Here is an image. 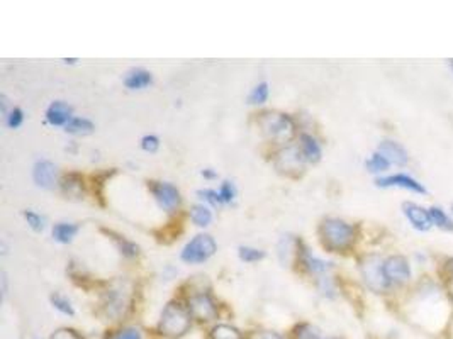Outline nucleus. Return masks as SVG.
Returning a JSON list of instances; mask_svg holds the SVG:
<instances>
[{
    "mask_svg": "<svg viewBox=\"0 0 453 339\" xmlns=\"http://www.w3.org/2000/svg\"><path fill=\"white\" fill-rule=\"evenodd\" d=\"M321 238L331 251H345L355 241V228L342 219H326L321 224Z\"/></svg>",
    "mask_w": 453,
    "mask_h": 339,
    "instance_id": "f257e3e1",
    "label": "nucleus"
},
{
    "mask_svg": "<svg viewBox=\"0 0 453 339\" xmlns=\"http://www.w3.org/2000/svg\"><path fill=\"white\" fill-rule=\"evenodd\" d=\"M258 126L268 139L277 143H289L295 134L294 121L282 112H263L258 117Z\"/></svg>",
    "mask_w": 453,
    "mask_h": 339,
    "instance_id": "f03ea898",
    "label": "nucleus"
},
{
    "mask_svg": "<svg viewBox=\"0 0 453 339\" xmlns=\"http://www.w3.org/2000/svg\"><path fill=\"white\" fill-rule=\"evenodd\" d=\"M190 328V312L178 302H170L161 312L158 329L168 338H180Z\"/></svg>",
    "mask_w": 453,
    "mask_h": 339,
    "instance_id": "7ed1b4c3",
    "label": "nucleus"
},
{
    "mask_svg": "<svg viewBox=\"0 0 453 339\" xmlns=\"http://www.w3.org/2000/svg\"><path fill=\"white\" fill-rule=\"evenodd\" d=\"M131 304V288L126 282L112 283L109 290L102 295V309L104 314L112 320H118L126 314Z\"/></svg>",
    "mask_w": 453,
    "mask_h": 339,
    "instance_id": "20e7f679",
    "label": "nucleus"
},
{
    "mask_svg": "<svg viewBox=\"0 0 453 339\" xmlns=\"http://www.w3.org/2000/svg\"><path fill=\"white\" fill-rule=\"evenodd\" d=\"M360 273L363 282L367 283V287L375 293H382L384 290H387V287L391 285L389 280L385 278L384 261L377 255H369L363 258L360 261Z\"/></svg>",
    "mask_w": 453,
    "mask_h": 339,
    "instance_id": "39448f33",
    "label": "nucleus"
},
{
    "mask_svg": "<svg viewBox=\"0 0 453 339\" xmlns=\"http://www.w3.org/2000/svg\"><path fill=\"white\" fill-rule=\"evenodd\" d=\"M216 241H214L213 236H209V234H197L194 239H190L187 243L180 256L185 263H204V261H208L216 253Z\"/></svg>",
    "mask_w": 453,
    "mask_h": 339,
    "instance_id": "423d86ee",
    "label": "nucleus"
},
{
    "mask_svg": "<svg viewBox=\"0 0 453 339\" xmlns=\"http://www.w3.org/2000/svg\"><path fill=\"white\" fill-rule=\"evenodd\" d=\"M304 163H306V158H304L302 151L297 146H289L282 149L277 155L275 168L284 175L295 176L304 170Z\"/></svg>",
    "mask_w": 453,
    "mask_h": 339,
    "instance_id": "0eeeda50",
    "label": "nucleus"
},
{
    "mask_svg": "<svg viewBox=\"0 0 453 339\" xmlns=\"http://www.w3.org/2000/svg\"><path fill=\"white\" fill-rule=\"evenodd\" d=\"M384 273L389 283L404 285L411 280V266L404 256H391L384 261Z\"/></svg>",
    "mask_w": 453,
    "mask_h": 339,
    "instance_id": "6e6552de",
    "label": "nucleus"
},
{
    "mask_svg": "<svg viewBox=\"0 0 453 339\" xmlns=\"http://www.w3.org/2000/svg\"><path fill=\"white\" fill-rule=\"evenodd\" d=\"M188 312L199 320L216 319L218 309L209 293H197L188 298Z\"/></svg>",
    "mask_w": 453,
    "mask_h": 339,
    "instance_id": "1a4fd4ad",
    "label": "nucleus"
},
{
    "mask_svg": "<svg viewBox=\"0 0 453 339\" xmlns=\"http://www.w3.org/2000/svg\"><path fill=\"white\" fill-rule=\"evenodd\" d=\"M151 193H153L155 201L163 207L165 211H173L180 203V192L172 183L165 182H151L150 185Z\"/></svg>",
    "mask_w": 453,
    "mask_h": 339,
    "instance_id": "9d476101",
    "label": "nucleus"
},
{
    "mask_svg": "<svg viewBox=\"0 0 453 339\" xmlns=\"http://www.w3.org/2000/svg\"><path fill=\"white\" fill-rule=\"evenodd\" d=\"M377 187H399V188H404V190H411V192L416 193H426L428 190L423 183H419L418 180L412 178L411 175L406 173H397V175H389V176H382V178H377Z\"/></svg>",
    "mask_w": 453,
    "mask_h": 339,
    "instance_id": "9b49d317",
    "label": "nucleus"
},
{
    "mask_svg": "<svg viewBox=\"0 0 453 339\" xmlns=\"http://www.w3.org/2000/svg\"><path fill=\"white\" fill-rule=\"evenodd\" d=\"M402 212H404L407 221H409L414 229L421 231V233L432 229L433 223H432V216H429V211L423 209V207L418 206V203L404 202L402 203Z\"/></svg>",
    "mask_w": 453,
    "mask_h": 339,
    "instance_id": "f8f14e48",
    "label": "nucleus"
},
{
    "mask_svg": "<svg viewBox=\"0 0 453 339\" xmlns=\"http://www.w3.org/2000/svg\"><path fill=\"white\" fill-rule=\"evenodd\" d=\"M379 153L391 163V165L402 166L409 161V155H407L406 148L396 141H391V139H385V141L379 144Z\"/></svg>",
    "mask_w": 453,
    "mask_h": 339,
    "instance_id": "ddd939ff",
    "label": "nucleus"
},
{
    "mask_svg": "<svg viewBox=\"0 0 453 339\" xmlns=\"http://www.w3.org/2000/svg\"><path fill=\"white\" fill-rule=\"evenodd\" d=\"M33 178L41 188H53L56 185V166L51 161H38L34 165Z\"/></svg>",
    "mask_w": 453,
    "mask_h": 339,
    "instance_id": "4468645a",
    "label": "nucleus"
},
{
    "mask_svg": "<svg viewBox=\"0 0 453 339\" xmlns=\"http://www.w3.org/2000/svg\"><path fill=\"white\" fill-rule=\"evenodd\" d=\"M71 119H73V116H71V107L66 102L56 101L48 107L46 121L51 126H66Z\"/></svg>",
    "mask_w": 453,
    "mask_h": 339,
    "instance_id": "2eb2a0df",
    "label": "nucleus"
},
{
    "mask_svg": "<svg viewBox=\"0 0 453 339\" xmlns=\"http://www.w3.org/2000/svg\"><path fill=\"white\" fill-rule=\"evenodd\" d=\"M153 81V76H151L150 71L143 70V68H136V70H131L124 79V85L131 90H141L146 88L148 85H151Z\"/></svg>",
    "mask_w": 453,
    "mask_h": 339,
    "instance_id": "dca6fc26",
    "label": "nucleus"
},
{
    "mask_svg": "<svg viewBox=\"0 0 453 339\" xmlns=\"http://www.w3.org/2000/svg\"><path fill=\"white\" fill-rule=\"evenodd\" d=\"M300 151L309 163H317L321 160V146L312 136L302 134L300 136Z\"/></svg>",
    "mask_w": 453,
    "mask_h": 339,
    "instance_id": "f3484780",
    "label": "nucleus"
},
{
    "mask_svg": "<svg viewBox=\"0 0 453 339\" xmlns=\"http://www.w3.org/2000/svg\"><path fill=\"white\" fill-rule=\"evenodd\" d=\"M61 190L65 196L80 198L82 197V178L77 173H68L63 176Z\"/></svg>",
    "mask_w": 453,
    "mask_h": 339,
    "instance_id": "a211bd4d",
    "label": "nucleus"
},
{
    "mask_svg": "<svg viewBox=\"0 0 453 339\" xmlns=\"http://www.w3.org/2000/svg\"><path fill=\"white\" fill-rule=\"evenodd\" d=\"M78 233V226L68 224V223H58L55 228H53V238L56 239L58 243L68 244L73 241L75 234Z\"/></svg>",
    "mask_w": 453,
    "mask_h": 339,
    "instance_id": "6ab92c4d",
    "label": "nucleus"
},
{
    "mask_svg": "<svg viewBox=\"0 0 453 339\" xmlns=\"http://www.w3.org/2000/svg\"><path fill=\"white\" fill-rule=\"evenodd\" d=\"M66 133L70 134H77V136H85V134H91L93 131V124L85 117H73L68 124L65 126Z\"/></svg>",
    "mask_w": 453,
    "mask_h": 339,
    "instance_id": "aec40b11",
    "label": "nucleus"
},
{
    "mask_svg": "<svg viewBox=\"0 0 453 339\" xmlns=\"http://www.w3.org/2000/svg\"><path fill=\"white\" fill-rule=\"evenodd\" d=\"M429 216H432V223L434 226H438L439 229L452 233V231H453V221H452V217L442 209V207H437V206L432 207V209H429Z\"/></svg>",
    "mask_w": 453,
    "mask_h": 339,
    "instance_id": "412c9836",
    "label": "nucleus"
},
{
    "mask_svg": "<svg viewBox=\"0 0 453 339\" xmlns=\"http://www.w3.org/2000/svg\"><path fill=\"white\" fill-rule=\"evenodd\" d=\"M210 339H243L241 333L236 328L228 324H218L216 328L210 331Z\"/></svg>",
    "mask_w": 453,
    "mask_h": 339,
    "instance_id": "4be33fe9",
    "label": "nucleus"
},
{
    "mask_svg": "<svg viewBox=\"0 0 453 339\" xmlns=\"http://www.w3.org/2000/svg\"><path fill=\"white\" fill-rule=\"evenodd\" d=\"M190 217L192 221H194V224L199 226V228H205V226H209L210 221H213V214H210V211L204 206L192 207Z\"/></svg>",
    "mask_w": 453,
    "mask_h": 339,
    "instance_id": "5701e85b",
    "label": "nucleus"
},
{
    "mask_svg": "<svg viewBox=\"0 0 453 339\" xmlns=\"http://www.w3.org/2000/svg\"><path fill=\"white\" fill-rule=\"evenodd\" d=\"M365 166H367V170L372 171V173H382V171L389 170L391 163H389L382 155H380L379 151H377L369 158V160L365 161Z\"/></svg>",
    "mask_w": 453,
    "mask_h": 339,
    "instance_id": "b1692460",
    "label": "nucleus"
},
{
    "mask_svg": "<svg viewBox=\"0 0 453 339\" xmlns=\"http://www.w3.org/2000/svg\"><path fill=\"white\" fill-rule=\"evenodd\" d=\"M49 300H51L53 307L60 310L61 314H65V315H73L75 314L71 302L65 295H61V293H53V295L49 297Z\"/></svg>",
    "mask_w": 453,
    "mask_h": 339,
    "instance_id": "393cba45",
    "label": "nucleus"
},
{
    "mask_svg": "<svg viewBox=\"0 0 453 339\" xmlns=\"http://www.w3.org/2000/svg\"><path fill=\"white\" fill-rule=\"evenodd\" d=\"M304 265H306L307 270L312 271V273H322V271L328 270V263H325L320 258L312 256L311 253H307L306 250H304Z\"/></svg>",
    "mask_w": 453,
    "mask_h": 339,
    "instance_id": "a878e982",
    "label": "nucleus"
},
{
    "mask_svg": "<svg viewBox=\"0 0 453 339\" xmlns=\"http://www.w3.org/2000/svg\"><path fill=\"white\" fill-rule=\"evenodd\" d=\"M321 331L312 324H300L295 328V339H320Z\"/></svg>",
    "mask_w": 453,
    "mask_h": 339,
    "instance_id": "bb28decb",
    "label": "nucleus"
},
{
    "mask_svg": "<svg viewBox=\"0 0 453 339\" xmlns=\"http://www.w3.org/2000/svg\"><path fill=\"white\" fill-rule=\"evenodd\" d=\"M267 98H268V84L267 81H262V84H258L257 87L251 90L248 101L250 103H253V106H257V103L267 102Z\"/></svg>",
    "mask_w": 453,
    "mask_h": 339,
    "instance_id": "cd10ccee",
    "label": "nucleus"
},
{
    "mask_svg": "<svg viewBox=\"0 0 453 339\" xmlns=\"http://www.w3.org/2000/svg\"><path fill=\"white\" fill-rule=\"evenodd\" d=\"M240 258L243 261H246V263H255V261L265 258V251L255 250V248H248V246H241L240 248Z\"/></svg>",
    "mask_w": 453,
    "mask_h": 339,
    "instance_id": "c85d7f7f",
    "label": "nucleus"
},
{
    "mask_svg": "<svg viewBox=\"0 0 453 339\" xmlns=\"http://www.w3.org/2000/svg\"><path fill=\"white\" fill-rule=\"evenodd\" d=\"M114 241H116V244H118L119 251L123 253L124 256L133 258V256L138 255V246L134 243L128 241V239H124V238H121V236H116Z\"/></svg>",
    "mask_w": 453,
    "mask_h": 339,
    "instance_id": "c756f323",
    "label": "nucleus"
},
{
    "mask_svg": "<svg viewBox=\"0 0 453 339\" xmlns=\"http://www.w3.org/2000/svg\"><path fill=\"white\" fill-rule=\"evenodd\" d=\"M22 121H24V114H22L21 108H17V107L12 108V111L6 116V122L11 129L19 128V126L22 124Z\"/></svg>",
    "mask_w": 453,
    "mask_h": 339,
    "instance_id": "7c9ffc66",
    "label": "nucleus"
},
{
    "mask_svg": "<svg viewBox=\"0 0 453 339\" xmlns=\"http://www.w3.org/2000/svg\"><path fill=\"white\" fill-rule=\"evenodd\" d=\"M24 217L28 221V224L33 228L34 231H43L44 229V219L39 214H36L33 211H24Z\"/></svg>",
    "mask_w": 453,
    "mask_h": 339,
    "instance_id": "2f4dec72",
    "label": "nucleus"
},
{
    "mask_svg": "<svg viewBox=\"0 0 453 339\" xmlns=\"http://www.w3.org/2000/svg\"><path fill=\"white\" fill-rule=\"evenodd\" d=\"M219 196H221L224 203H230L235 201V196H236L235 185H233L231 182H224L221 185V188H219Z\"/></svg>",
    "mask_w": 453,
    "mask_h": 339,
    "instance_id": "473e14b6",
    "label": "nucleus"
},
{
    "mask_svg": "<svg viewBox=\"0 0 453 339\" xmlns=\"http://www.w3.org/2000/svg\"><path fill=\"white\" fill-rule=\"evenodd\" d=\"M141 148L148 153H155L156 149L160 148L158 138H156V136H145V138L141 139Z\"/></svg>",
    "mask_w": 453,
    "mask_h": 339,
    "instance_id": "72a5a7b5",
    "label": "nucleus"
},
{
    "mask_svg": "<svg viewBox=\"0 0 453 339\" xmlns=\"http://www.w3.org/2000/svg\"><path fill=\"white\" fill-rule=\"evenodd\" d=\"M199 196L213 203V206H221V203H224L221 196H219V192H216V190H200Z\"/></svg>",
    "mask_w": 453,
    "mask_h": 339,
    "instance_id": "f704fd0d",
    "label": "nucleus"
},
{
    "mask_svg": "<svg viewBox=\"0 0 453 339\" xmlns=\"http://www.w3.org/2000/svg\"><path fill=\"white\" fill-rule=\"evenodd\" d=\"M112 339H143L140 329L136 328H126L123 331H119Z\"/></svg>",
    "mask_w": 453,
    "mask_h": 339,
    "instance_id": "c9c22d12",
    "label": "nucleus"
},
{
    "mask_svg": "<svg viewBox=\"0 0 453 339\" xmlns=\"http://www.w3.org/2000/svg\"><path fill=\"white\" fill-rule=\"evenodd\" d=\"M49 339H82L77 333L71 331V329H58Z\"/></svg>",
    "mask_w": 453,
    "mask_h": 339,
    "instance_id": "e433bc0d",
    "label": "nucleus"
},
{
    "mask_svg": "<svg viewBox=\"0 0 453 339\" xmlns=\"http://www.w3.org/2000/svg\"><path fill=\"white\" fill-rule=\"evenodd\" d=\"M258 339H284V338H282L279 333H263L260 334Z\"/></svg>",
    "mask_w": 453,
    "mask_h": 339,
    "instance_id": "4c0bfd02",
    "label": "nucleus"
},
{
    "mask_svg": "<svg viewBox=\"0 0 453 339\" xmlns=\"http://www.w3.org/2000/svg\"><path fill=\"white\" fill-rule=\"evenodd\" d=\"M2 295L6 298L7 295V275L2 273Z\"/></svg>",
    "mask_w": 453,
    "mask_h": 339,
    "instance_id": "58836bf2",
    "label": "nucleus"
},
{
    "mask_svg": "<svg viewBox=\"0 0 453 339\" xmlns=\"http://www.w3.org/2000/svg\"><path fill=\"white\" fill-rule=\"evenodd\" d=\"M203 175L205 176V178H216V176H218L216 173H214L213 170H204V171H203Z\"/></svg>",
    "mask_w": 453,
    "mask_h": 339,
    "instance_id": "ea45409f",
    "label": "nucleus"
},
{
    "mask_svg": "<svg viewBox=\"0 0 453 339\" xmlns=\"http://www.w3.org/2000/svg\"><path fill=\"white\" fill-rule=\"evenodd\" d=\"M447 270H448V273H450V278H453V258L447 261Z\"/></svg>",
    "mask_w": 453,
    "mask_h": 339,
    "instance_id": "a19ab883",
    "label": "nucleus"
},
{
    "mask_svg": "<svg viewBox=\"0 0 453 339\" xmlns=\"http://www.w3.org/2000/svg\"><path fill=\"white\" fill-rule=\"evenodd\" d=\"M450 293H452V298H453V278H452V282H450Z\"/></svg>",
    "mask_w": 453,
    "mask_h": 339,
    "instance_id": "79ce46f5",
    "label": "nucleus"
},
{
    "mask_svg": "<svg viewBox=\"0 0 453 339\" xmlns=\"http://www.w3.org/2000/svg\"><path fill=\"white\" fill-rule=\"evenodd\" d=\"M448 66H450V70H452V74H453V60L448 61Z\"/></svg>",
    "mask_w": 453,
    "mask_h": 339,
    "instance_id": "37998d69",
    "label": "nucleus"
},
{
    "mask_svg": "<svg viewBox=\"0 0 453 339\" xmlns=\"http://www.w3.org/2000/svg\"><path fill=\"white\" fill-rule=\"evenodd\" d=\"M452 214H453V203H452Z\"/></svg>",
    "mask_w": 453,
    "mask_h": 339,
    "instance_id": "c03bdc74",
    "label": "nucleus"
},
{
    "mask_svg": "<svg viewBox=\"0 0 453 339\" xmlns=\"http://www.w3.org/2000/svg\"><path fill=\"white\" fill-rule=\"evenodd\" d=\"M328 339H338V338H328Z\"/></svg>",
    "mask_w": 453,
    "mask_h": 339,
    "instance_id": "a18cd8bd",
    "label": "nucleus"
}]
</instances>
